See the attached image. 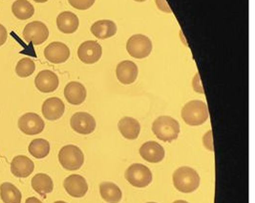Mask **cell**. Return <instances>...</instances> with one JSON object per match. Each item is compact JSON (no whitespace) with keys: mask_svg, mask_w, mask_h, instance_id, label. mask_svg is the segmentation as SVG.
Returning a JSON list of instances; mask_svg holds the SVG:
<instances>
[{"mask_svg":"<svg viewBox=\"0 0 255 203\" xmlns=\"http://www.w3.org/2000/svg\"><path fill=\"white\" fill-rule=\"evenodd\" d=\"M100 193L103 200L107 203H119L123 198V193L120 187L109 181L101 183Z\"/></svg>","mask_w":255,"mask_h":203,"instance_id":"22","label":"cell"},{"mask_svg":"<svg viewBox=\"0 0 255 203\" xmlns=\"http://www.w3.org/2000/svg\"><path fill=\"white\" fill-rule=\"evenodd\" d=\"M85 87L77 81L68 83L64 89V97L72 105H81L86 100Z\"/></svg>","mask_w":255,"mask_h":203,"instance_id":"18","label":"cell"},{"mask_svg":"<svg viewBox=\"0 0 255 203\" xmlns=\"http://www.w3.org/2000/svg\"><path fill=\"white\" fill-rule=\"evenodd\" d=\"M35 70V62L29 57H24L17 62L15 73L19 78H28L34 74Z\"/></svg>","mask_w":255,"mask_h":203,"instance_id":"27","label":"cell"},{"mask_svg":"<svg viewBox=\"0 0 255 203\" xmlns=\"http://www.w3.org/2000/svg\"><path fill=\"white\" fill-rule=\"evenodd\" d=\"M126 180L134 187L144 188L152 182V173L148 167L135 163L128 167L126 171Z\"/></svg>","mask_w":255,"mask_h":203,"instance_id":"5","label":"cell"},{"mask_svg":"<svg viewBox=\"0 0 255 203\" xmlns=\"http://www.w3.org/2000/svg\"><path fill=\"white\" fill-rule=\"evenodd\" d=\"M65 203V202H56V203Z\"/></svg>","mask_w":255,"mask_h":203,"instance_id":"36","label":"cell"},{"mask_svg":"<svg viewBox=\"0 0 255 203\" xmlns=\"http://www.w3.org/2000/svg\"><path fill=\"white\" fill-rule=\"evenodd\" d=\"M25 203H42L38 199H36L35 197H32V198H29L26 200Z\"/></svg>","mask_w":255,"mask_h":203,"instance_id":"32","label":"cell"},{"mask_svg":"<svg viewBox=\"0 0 255 203\" xmlns=\"http://www.w3.org/2000/svg\"><path fill=\"white\" fill-rule=\"evenodd\" d=\"M138 66L130 60L122 61L118 64L116 69L117 79L125 85L132 84L138 78Z\"/></svg>","mask_w":255,"mask_h":203,"instance_id":"14","label":"cell"},{"mask_svg":"<svg viewBox=\"0 0 255 203\" xmlns=\"http://www.w3.org/2000/svg\"><path fill=\"white\" fill-rule=\"evenodd\" d=\"M72 129L81 135H90L96 129V120L90 113L79 112L73 114L70 120Z\"/></svg>","mask_w":255,"mask_h":203,"instance_id":"9","label":"cell"},{"mask_svg":"<svg viewBox=\"0 0 255 203\" xmlns=\"http://www.w3.org/2000/svg\"><path fill=\"white\" fill-rule=\"evenodd\" d=\"M193 89L200 94H204L203 86L201 85V81H200V78H199L198 74L196 75L195 79H193Z\"/></svg>","mask_w":255,"mask_h":203,"instance_id":"30","label":"cell"},{"mask_svg":"<svg viewBox=\"0 0 255 203\" xmlns=\"http://www.w3.org/2000/svg\"><path fill=\"white\" fill-rule=\"evenodd\" d=\"M0 197L4 203H21V192L10 182H4L0 186Z\"/></svg>","mask_w":255,"mask_h":203,"instance_id":"24","label":"cell"},{"mask_svg":"<svg viewBox=\"0 0 255 203\" xmlns=\"http://www.w3.org/2000/svg\"><path fill=\"white\" fill-rule=\"evenodd\" d=\"M118 127L122 135L129 140L137 139L140 132V125L139 121L130 116L123 117L119 121Z\"/></svg>","mask_w":255,"mask_h":203,"instance_id":"20","label":"cell"},{"mask_svg":"<svg viewBox=\"0 0 255 203\" xmlns=\"http://www.w3.org/2000/svg\"><path fill=\"white\" fill-rule=\"evenodd\" d=\"M29 153L37 159L46 158L50 153V143L46 139L36 138L34 139L29 145Z\"/></svg>","mask_w":255,"mask_h":203,"instance_id":"26","label":"cell"},{"mask_svg":"<svg viewBox=\"0 0 255 203\" xmlns=\"http://www.w3.org/2000/svg\"><path fill=\"white\" fill-rule=\"evenodd\" d=\"M65 111V105L58 98H50L42 105L43 116L51 121L59 119Z\"/></svg>","mask_w":255,"mask_h":203,"instance_id":"16","label":"cell"},{"mask_svg":"<svg viewBox=\"0 0 255 203\" xmlns=\"http://www.w3.org/2000/svg\"><path fill=\"white\" fill-rule=\"evenodd\" d=\"M63 186L66 192L73 198H83L88 191V184L86 180L80 175H71L65 179Z\"/></svg>","mask_w":255,"mask_h":203,"instance_id":"12","label":"cell"},{"mask_svg":"<svg viewBox=\"0 0 255 203\" xmlns=\"http://www.w3.org/2000/svg\"><path fill=\"white\" fill-rule=\"evenodd\" d=\"M152 131L160 140L171 142L179 136L180 124L173 117L162 115L153 122Z\"/></svg>","mask_w":255,"mask_h":203,"instance_id":"1","label":"cell"},{"mask_svg":"<svg viewBox=\"0 0 255 203\" xmlns=\"http://www.w3.org/2000/svg\"><path fill=\"white\" fill-rule=\"evenodd\" d=\"M58 160L61 166L68 171L80 169L84 162V155L76 145L62 147L58 153Z\"/></svg>","mask_w":255,"mask_h":203,"instance_id":"4","label":"cell"},{"mask_svg":"<svg viewBox=\"0 0 255 203\" xmlns=\"http://www.w3.org/2000/svg\"><path fill=\"white\" fill-rule=\"evenodd\" d=\"M45 127L43 119L35 113H26L18 119L19 130L27 135L40 134Z\"/></svg>","mask_w":255,"mask_h":203,"instance_id":"8","label":"cell"},{"mask_svg":"<svg viewBox=\"0 0 255 203\" xmlns=\"http://www.w3.org/2000/svg\"><path fill=\"white\" fill-rule=\"evenodd\" d=\"M44 56L49 62L54 64L64 63L70 57L68 46L62 42H52L44 50Z\"/></svg>","mask_w":255,"mask_h":203,"instance_id":"11","label":"cell"},{"mask_svg":"<svg viewBox=\"0 0 255 203\" xmlns=\"http://www.w3.org/2000/svg\"><path fill=\"white\" fill-rule=\"evenodd\" d=\"M35 169L34 162L25 156H17L13 158L11 163V172L16 178H28Z\"/></svg>","mask_w":255,"mask_h":203,"instance_id":"17","label":"cell"},{"mask_svg":"<svg viewBox=\"0 0 255 203\" xmlns=\"http://www.w3.org/2000/svg\"><path fill=\"white\" fill-rule=\"evenodd\" d=\"M91 33L100 39H107L114 36L117 33V26L111 20H99L91 26Z\"/></svg>","mask_w":255,"mask_h":203,"instance_id":"21","label":"cell"},{"mask_svg":"<svg viewBox=\"0 0 255 203\" xmlns=\"http://www.w3.org/2000/svg\"><path fill=\"white\" fill-rule=\"evenodd\" d=\"M139 155L145 161L150 163L161 162L164 158V150L162 145L156 141H148L139 148Z\"/></svg>","mask_w":255,"mask_h":203,"instance_id":"15","label":"cell"},{"mask_svg":"<svg viewBox=\"0 0 255 203\" xmlns=\"http://www.w3.org/2000/svg\"><path fill=\"white\" fill-rule=\"evenodd\" d=\"M8 38V33L6 28L0 24V46L3 45Z\"/></svg>","mask_w":255,"mask_h":203,"instance_id":"29","label":"cell"},{"mask_svg":"<svg viewBox=\"0 0 255 203\" xmlns=\"http://www.w3.org/2000/svg\"><path fill=\"white\" fill-rule=\"evenodd\" d=\"M35 84L36 89L41 93H53L58 89L59 81L54 72L44 70L35 77Z\"/></svg>","mask_w":255,"mask_h":203,"instance_id":"13","label":"cell"},{"mask_svg":"<svg viewBox=\"0 0 255 203\" xmlns=\"http://www.w3.org/2000/svg\"><path fill=\"white\" fill-rule=\"evenodd\" d=\"M32 187L37 194L46 198L47 194L53 192L54 182L46 174H37L32 179Z\"/></svg>","mask_w":255,"mask_h":203,"instance_id":"23","label":"cell"},{"mask_svg":"<svg viewBox=\"0 0 255 203\" xmlns=\"http://www.w3.org/2000/svg\"><path fill=\"white\" fill-rule=\"evenodd\" d=\"M35 2H37V3H44V2H47L48 0H34Z\"/></svg>","mask_w":255,"mask_h":203,"instance_id":"33","label":"cell"},{"mask_svg":"<svg viewBox=\"0 0 255 203\" xmlns=\"http://www.w3.org/2000/svg\"></svg>","mask_w":255,"mask_h":203,"instance_id":"37","label":"cell"},{"mask_svg":"<svg viewBox=\"0 0 255 203\" xmlns=\"http://www.w3.org/2000/svg\"><path fill=\"white\" fill-rule=\"evenodd\" d=\"M182 118L186 124L199 126L204 124L209 118V110L205 102L192 101L186 103L182 109Z\"/></svg>","mask_w":255,"mask_h":203,"instance_id":"3","label":"cell"},{"mask_svg":"<svg viewBox=\"0 0 255 203\" xmlns=\"http://www.w3.org/2000/svg\"><path fill=\"white\" fill-rule=\"evenodd\" d=\"M127 50L128 54L134 58H145L150 55L152 51L150 38L143 34H134L128 39Z\"/></svg>","mask_w":255,"mask_h":203,"instance_id":"6","label":"cell"},{"mask_svg":"<svg viewBox=\"0 0 255 203\" xmlns=\"http://www.w3.org/2000/svg\"><path fill=\"white\" fill-rule=\"evenodd\" d=\"M12 11L16 18L26 20L34 15L35 8L28 0H15L12 3Z\"/></svg>","mask_w":255,"mask_h":203,"instance_id":"25","label":"cell"},{"mask_svg":"<svg viewBox=\"0 0 255 203\" xmlns=\"http://www.w3.org/2000/svg\"><path fill=\"white\" fill-rule=\"evenodd\" d=\"M49 37V30L44 23L33 21L28 23L23 30V38L26 42L34 45L44 43Z\"/></svg>","mask_w":255,"mask_h":203,"instance_id":"7","label":"cell"},{"mask_svg":"<svg viewBox=\"0 0 255 203\" xmlns=\"http://www.w3.org/2000/svg\"><path fill=\"white\" fill-rule=\"evenodd\" d=\"M173 184L175 188L180 192H194L200 185V176L195 170L184 166L175 171Z\"/></svg>","mask_w":255,"mask_h":203,"instance_id":"2","label":"cell"},{"mask_svg":"<svg viewBox=\"0 0 255 203\" xmlns=\"http://www.w3.org/2000/svg\"><path fill=\"white\" fill-rule=\"evenodd\" d=\"M204 144L207 149H209V151H213V146H212V135L209 136V132L206 134L204 136Z\"/></svg>","mask_w":255,"mask_h":203,"instance_id":"31","label":"cell"},{"mask_svg":"<svg viewBox=\"0 0 255 203\" xmlns=\"http://www.w3.org/2000/svg\"><path fill=\"white\" fill-rule=\"evenodd\" d=\"M135 1H137V2H143V1H145V0H135Z\"/></svg>","mask_w":255,"mask_h":203,"instance_id":"35","label":"cell"},{"mask_svg":"<svg viewBox=\"0 0 255 203\" xmlns=\"http://www.w3.org/2000/svg\"><path fill=\"white\" fill-rule=\"evenodd\" d=\"M103 55V49L97 41L88 40L79 47L78 57L85 64H94L98 62Z\"/></svg>","mask_w":255,"mask_h":203,"instance_id":"10","label":"cell"},{"mask_svg":"<svg viewBox=\"0 0 255 203\" xmlns=\"http://www.w3.org/2000/svg\"><path fill=\"white\" fill-rule=\"evenodd\" d=\"M69 4L78 10H87L91 8L96 0H68Z\"/></svg>","mask_w":255,"mask_h":203,"instance_id":"28","label":"cell"},{"mask_svg":"<svg viewBox=\"0 0 255 203\" xmlns=\"http://www.w3.org/2000/svg\"><path fill=\"white\" fill-rule=\"evenodd\" d=\"M58 30L63 34H74L80 25L78 16L72 11H63L57 18Z\"/></svg>","mask_w":255,"mask_h":203,"instance_id":"19","label":"cell"},{"mask_svg":"<svg viewBox=\"0 0 255 203\" xmlns=\"http://www.w3.org/2000/svg\"><path fill=\"white\" fill-rule=\"evenodd\" d=\"M173 203H188L187 202H186V201H176V202H174Z\"/></svg>","mask_w":255,"mask_h":203,"instance_id":"34","label":"cell"}]
</instances>
